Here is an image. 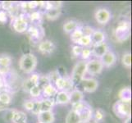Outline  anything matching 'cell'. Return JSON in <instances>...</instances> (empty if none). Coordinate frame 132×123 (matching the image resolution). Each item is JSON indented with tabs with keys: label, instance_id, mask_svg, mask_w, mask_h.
Segmentation results:
<instances>
[{
	"label": "cell",
	"instance_id": "obj_1",
	"mask_svg": "<svg viewBox=\"0 0 132 123\" xmlns=\"http://www.w3.org/2000/svg\"><path fill=\"white\" fill-rule=\"evenodd\" d=\"M37 63V58L33 53H25L19 60V67L24 73L30 74L35 70Z\"/></svg>",
	"mask_w": 132,
	"mask_h": 123
},
{
	"label": "cell",
	"instance_id": "obj_2",
	"mask_svg": "<svg viewBox=\"0 0 132 123\" xmlns=\"http://www.w3.org/2000/svg\"><path fill=\"white\" fill-rule=\"evenodd\" d=\"M115 38L117 41L120 43L127 40L130 36V23L128 21H122L119 22V24L116 27Z\"/></svg>",
	"mask_w": 132,
	"mask_h": 123
},
{
	"label": "cell",
	"instance_id": "obj_3",
	"mask_svg": "<svg viewBox=\"0 0 132 123\" xmlns=\"http://www.w3.org/2000/svg\"><path fill=\"white\" fill-rule=\"evenodd\" d=\"M86 73V62L85 61H79L74 66L71 72V80L74 85L80 84L81 80L84 79V76Z\"/></svg>",
	"mask_w": 132,
	"mask_h": 123
},
{
	"label": "cell",
	"instance_id": "obj_4",
	"mask_svg": "<svg viewBox=\"0 0 132 123\" xmlns=\"http://www.w3.org/2000/svg\"><path fill=\"white\" fill-rule=\"evenodd\" d=\"M112 110L117 117L120 118H127L130 117L131 113L130 103L122 102L121 100H118L113 105Z\"/></svg>",
	"mask_w": 132,
	"mask_h": 123
},
{
	"label": "cell",
	"instance_id": "obj_5",
	"mask_svg": "<svg viewBox=\"0 0 132 123\" xmlns=\"http://www.w3.org/2000/svg\"><path fill=\"white\" fill-rule=\"evenodd\" d=\"M26 34L30 40L33 44L40 43L45 35L44 28L41 26H29L26 30Z\"/></svg>",
	"mask_w": 132,
	"mask_h": 123
},
{
	"label": "cell",
	"instance_id": "obj_6",
	"mask_svg": "<svg viewBox=\"0 0 132 123\" xmlns=\"http://www.w3.org/2000/svg\"><path fill=\"white\" fill-rule=\"evenodd\" d=\"M12 26L13 30L17 33L26 32L29 27V20L24 14L18 15L17 17L12 18Z\"/></svg>",
	"mask_w": 132,
	"mask_h": 123
},
{
	"label": "cell",
	"instance_id": "obj_7",
	"mask_svg": "<svg viewBox=\"0 0 132 123\" xmlns=\"http://www.w3.org/2000/svg\"><path fill=\"white\" fill-rule=\"evenodd\" d=\"M103 66L99 59H92L86 62V73L91 76H96L103 71Z\"/></svg>",
	"mask_w": 132,
	"mask_h": 123
},
{
	"label": "cell",
	"instance_id": "obj_8",
	"mask_svg": "<svg viewBox=\"0 0 132 123\" xmlns=\"http://www.w3.org/2000/svg\"><path fill=\"white\" fill-rule=\"evenodd\" d=\"M54 84H55V88L60 91H65V92H68L69 90L72 89L73 88V83L71 80L70 78H65L63 76H60L54 81Z\"/></svg>",
	"mask_w": 132,
	"mask_h": 123
},
{
	"label": "cell",
	"instance_id": "obj_9",
	"mask_svg": "<svg viewBox=\"0 0 132 123\" xmlns=\"http://www.w3.org/2000/svg\"><path fill=\"white\" fill-rule=\"evenodd\" d=\"M94 17L98 23L106 25L111 20V12L106 8H99L95 12Z\"/></svg>",
	"mask_w": 132,
	"mask_h": 123
},
{
	"label": "cell",
	"instance_id": "obj_10",
	"mask_svg": "<svg viewBox=\"0 0 132 123\" xmlns=\"http://www.w3.org/2000/svg\"><path fill=\"white\" fill-rule=\"evenodd\" d=\"M39 51L41 53L44 55H50L52 54L54 50H55L56 47L55 44L49 39H45L42 40L41 42L39 44Z\"/></svg>",
	"mask_w": 132,
	"mask_h": 123
},
{
	"label": "cell",
	"instance_id": "obj_11",
	"mask_svg": "<svg viewBox=\"0 0 132 123\" xmlns=\"http://www.w3.org/2000/svg\"><path fill=\"white\" fill-rule=\"evenodd\" d=\"M80 83L84 90L87 93H93L98 87V80L94 78H84Z\"/></svg>",
	"mask_w": 132,
	"mask_h": 123
},
{
	"label": "cell",
	"instance_id": "obj_12",
	"mask_svg": "<svg viewBox=\"0 0 132 123\" xmlns=\"http://www.w3.org/2000/svg\"><path fill=\"white\" fill-rule=\"evenodd\" d=\"M12 64V58L7 54L0 55V75L7 74L10 71Z\"/></svg>",
	"mask_w": 132,
	"mask_h": 123
},
{
	"label": "cell",
	"instance_id": "obj_13",
	"mask_svg": "<svg viewBox=\"0 0 132 123\" xmlns=\"http://www.w3.org/2000/svg\"><path fill=\"white\" fill-rule=\"evenodd\" d=\"M99 60L101 61L103 67L108 68V67H112L116 63L117 56L113 52L110 51V50H108V51L105 54H104V55L101 58H100Z\"/></svg>",
	"mask_w": 132,
	"mask_h": 123
},
{
	"label": "cell",
	"instance_id": "obj_14",
	"mask_svg": "<svg viewBox=\"0 0 132 123\" xmlns=\"http://www.w3.org/2000/svg\"><path fill=\"white\" fill-rule=\"evenodd\" d=\"M108 50H109L108 45L104 42L100 44L93 46V49L91 50V52H92V54L95 58H97V59H100Z\"/></svg>",
	"mask_w": 132,
	"mask_h": 123
},
{
	"label": "cell",
	"instance_id": "obj_15",
	"mask_svg": "<svg viewBox=\"0 0 132 123\" xmlns=\"http://www.w3.org/2000/svg\"><path fill=\"white\" fill-rule=\"evenodd\" d=\"M39 76H40L37 73H33L29 77V78H27L23 82V85H22V87H23L24 90L29 92V91L30 90V89H32L34 86H35L38 84Z\"/></svg>",
	"mask_w": 132,
	"mask_h": 123
},
{
	"label": "cell",
	"instance_id": "obj_16",
	"mask_svg": "<svg viewBox=\"0 0 132 123\" xmlns=\"http://www.w3.org/2000/svg\"><path fill=\"white\" fill-rule=\"evenodd\" d=\"M93 110L88 104L85 106V108L81 111L79 115H80V123H88L91 120H92L93 117Z\"/></svg>",
	"mask_w": 132,
	"mask_h": 123
},
{
	"label": "cell",
	"instance_id": "obj_17",
	"mask_svg": "<svg viewBox=\"0 0 132 123\" xmlns=\"http://www.w3.org/2000/svg\"><path fill=\"white\" fill-rule=\"evenodd\" d=\"M38 117V122L39 123H53L55 117H54V113L53 111H47V112H41L37 115Z\"/></svg>",
	"mask_w": 132,
	"mask_h": 123
},
{
	"label": "cell",
	"instance_id": "obj_18",
	"mask_svg": "<svg viewBox=\"0 0 132 123\" xmlns=\"http://www.w3.org/2000/svg\"><path fill=\"white\" fill-rule=\"evenodd\" d=\"M91 38V42H92V45L94 46V45H98L102 43H104L105 41V34H104L102 30H94L93 34L90 36Z\"/></svg>",
	"mask_w": 132,
	"mask_h": 123
},
{
	"label": "cell",
	"instance_id": "obj_19",
	"mask_svg": "<svg viewBox=\"0 0 132 123\" xmlns=\"http://www.w3.org/2000/svg\"><path fill=\"white\" fill-rule=\"evenodd\" d=\"M84 94L79 89H73L71 93H69V103L74 104L83 101Z\"/></svg>",
	"mask_w": 132,
	"mask_h": 123
},
{
	"label": "cell",
	"instance_id": "obj_20",
	"mask_svg": "<svg viewBox=\"0 0 132 123\" xmlns=\"http://www.w3.org/2000/svg\"><path fill=\"white\" fill-rule=\"evenodd\" d=\"M57 92L58 91L55 88V86H54L53 85H52L51 83L47 85L42 90V93H43L45 99H51L54 96H56Z\"/></svg>",
	"mask_w": 132,
	"mask_h": 123
},
{
	"label": "cell",
	"instance_id": "obj_21",
	"mask_svg": "<svg viewBox=\"0 0 132 123\" xmlns=\"http://www.w3.org/2000/svg\"><path fill=\"white\" fill-rule=\"evenodd\" d=\"M119 100L122 102H126V103H130L131 101V89L130 87H125L122 88L119 94Z\"/></svg>",
	"mask_w": 132,
	"mask_h": 123
},
{
	"label": "cell",
	"instance_id": "obj_22",
	"mask_svg": "<svg viewBox=\"0 0 132 123\" xmlns=\"http://www.w3.org/2000/svg\"><path fill=\"white\" fill-rule=\"evenodd\" d=\"M29 20L34 26H41L43 15L39 11H34L30 14Z\"/></svg>",
	"mask_w": 132,
	"mask_h": 123
},
{
	"label": "cell",
	"instance_id": "obj_23",
	"mask_svg": "<svg viewBox=\"0 0 132 123\" xmlns=\"http://www.w3.org/2000/svg\"><path fill=\"white\" fill-rule=\"evenodd\" d=\"M79 27L78 22L74 21V20H69L66 21L64 24H63L62 29L63 31L67 34H71L72 31H74L76 28Z\"/></svg>",
	"mask_w": 132,
	"mask_h": 123
},
{
	"label": "cell",
	"instance_id": "obj_24",
	"mask_svg": "<svg viewBox=\"0 0 132 123\" xmlns=\"http://www.w3.org/2000/svg\"><path fill=\"white\" fill-rule=\"evenodd\" d=\"M56 103L57 104L69 103V93L65 91H59L56 94Z\"/></svg>",
	"mask_w": 132,
	"mask_h": 123
},
{
	"label": "cell",
	"instance_id": "obj_25",
	"mask_svg": "<svg viewBox=\"0 0 132 123\" xmlns=\"http://www.w3.org/2000/svg\"><path fill=\"white\" fill-rule=\"evenodd\" d=\"M62 10L61 9H50L45 11V17L49 21H55L61 16Z\"/></svg>",
	"mask_w": 132,
	"mask_h": 123
},
{
	"label": "cell",
	"instance_id": "obj_26",
	"mask_svg": "<svg viewBox=\"0 0 132 123\" xmlns=\"http://www.w3.org/2000/svg\"><path fill=\"white\" fill-rule=\"evenodd\" d=\"M41 103V112H47V111H52L53 107L54 105V100L52 99H43L40 100Z\"/></svg>",
	"mask_w": 132,
	"mask_h": 123
},
{
	"label": "cell",
	"instance_id": "obj_27",
	"mask_svg": "<svg viewBox=\"0 0 132 123\" xmlns=\"http://www.w3.org/2000/svg\"><path fill=\"white\" fill-rule=\"evenodd\" d=\"M66 123H80V118L79 113L76 112L73 110H71L67 113L66 117Z\"/></svg>",
	"mask_w": 132,
	"mask_h": 123
},
{
	"label": "cell",
	"instance_id": "obj_28",
	"mask_svg": "<svg viewBox=\"0 0 132 123\" xmlns=\"http://www.w3.org/2000/svg\"><path fill=\"white\" fill-rule=\"evenodd\" d=\"M26 120H27V117L24 112L16 110V112H14V115H13L12 121L14 123H26Z\"/></svg>",
	"mask_w": 132,
	"mask_h": 123
},
{
	"label": "cell",
	"instance_id": "obj_29",
	"mask_svg": "<svg viewBox=\"0 0 132 123\" xmlns=\"http://www.w3.org/2000/svg\"><path fill=\"white\" fill-rule=\"evenodd\" d=\"M84 35L82 30H81V27L79 26L78 28H76L74 31H72L71 33V40L73 42L74 44H78L79 40L81 39V37Z\"/></svg>",
	"mask_w": 132,
	"mask_h": 123
},
{
	"label": "cell",
	"instance_id": "obj_30",
	"mask_svg": "<svg viewBox=\"0 0 132 123\" xmlns=\"http://www.w3.org/2000/svg\"><path fill=\"white\" fill-rule=\"evenodd\" d=\"M62 6V2L61 1H48L45 2L44 8L45 11L50 9H61Z\"/></svg>",
	"mask_w": 132,
	"mask_h": 123
},
{
	"label": "cell",
	"instance_id": "obj_31",
	"mask_svg": "<svg viewBox=\"0 0 132 123\" xmlns=\"http://www.w3.org/2000/svg\"><path fill=\"white\" fill-rule=\"evenodd\" d=\"M121 63H122V65L126 68H130L131 67V53H126L122 55Z\"/></svg>",
	"mask_w": 132,
	"mask_h": 123
},
{
	"label": "cell",
	"instance_id": "obj_32",
	"mask_svg": "<svg viewBox=\"0 0 132 123\" xmlns=\"http://www.w3.org/2000/svg\"><path fill=\"white\" fill-rule=\"evenodd\" d=\"M77 44L80 47H89V46H90V45H92L90 36L83 35L82 37H81V39L79 40V42Z\"/></svg>",
	"mask_w": 132,
	"mask_h": 123
},
{
	"label": "cell",
	"instance_id": "obj_33",
	"mask_svg": "<svg viewBox=\"0 0 132 123\" xmlns=\"http://www.w3.org/2000/svg\"><path fill=\"white\" fill-rule=\"evenodd\" d=\"M12 101V97L11 95L4 92V93H1L0 94V103H2L4 105H8L9 103Z\"/></svg>",
	"mask_w": 132,
	"mask_h": 123
},
{
	"label": "cell",
	"instance_id": "obj_34",
	"mask_svg": "<svg viewBox=\"0 0 132 123\" xmlns=\"http://www.w3.org/2000/svg\"><path fill=\"white\" fill-rule=\"evenodd\" d=\"M86 105H87V103H86L85 102H84V101H81V102H79V103H74V104H72V105H71V106H72L71 110L75 111V112H77V113H80V112L85 108Z\"/></svg>",
	"mask_w": 132,
	"mask_h": 123
},
{
	"label": "cell",
	"instance_id": "obj_35",
	"mask_svg": "<svg viewBox=\"0 0 132 123\" xmlns=\"http://www.w3.org/2000/svg\"><path fill=\"white\" fill-rule=\"evenodd\" d=\"M93 116L94 117V121H101L103 120L104 117H105V112H103V109L98 108L97 110H95V112L93 113Z\"/></svg>",
	"mask_w": 132,
	"mask_h": 123
},
{
	"label": "cell",
	"instance_id": "obj_36",
	"mask_svg": "<svg viewBox=\"0 0 132 123\" xmlns=\"http://www.w3.org/2000/svg\"><path fill=\"white\" fill-rule=\"evenodd\" d=\"M30 94L31 95V97H33L35 99H37L40 96V94H41L42 93V89H40V87L36 85L35 86H34V87L32 89H30V90L29 91Z\"/></svg>",
	"mask_w": 132,
	"mask_h": 123
},
{
	"label": "cell",
	"instance_id": "obj_37",
	"mask_svg": "<svg viewBox=\"0 0 132 123\" xmlns=\"http://www.w3.org/2000/svg\"><path fill=\"white\" fill-rule=\"evenodd\" d=\"M31 112L35 115H38L39 113L41 112V103H40V100H34V106L33 109L31 110Z\"/></svg>",
	"mask_w": 132,
	"mask_h": 123
},
{
	"label": "cell",
	"instance_id": "obj_38",
	"mask_svg": "<svg viewBox=\"0 0 132 123\" xmlns=\"http://www.w3.org/2000/svg\"><path fill=\"white\" fill-rule=\"evenodd\" d=\"M91 54H92V52H91L90 48H82V51H81V53H80V57L81 58L84 60H87L89 59L91 56Z\"/></svg>",
	"mask_w": 132,
	"mask_h": 123
},
{
	"label": "cell",
	"instance_id": "obj_39",
	"mask_svg": "<svg viewBox=\"0 0 132 123\" xmlns=\"http://www.w3.org/2000/svg\"><path fill=\"white\" fill-rule=\"evenodd\" d=\"M47 76H48V80L50 81V83L52 84V82H53V83H54V81H55L58 78V77H60L61 75L58 72V71H53L52 72H50V73Z\"/></svg>",
	"mask_w": 132,
	"mask_h": 123
},
{
	"label": "cell",
	"instance_id": "obj_40",
	"mask_svg": "<svg viewBox=\"0 0 132 123\" xmlns=\"http://www.w3.org/2000/svg\"><path fill=\"white\" fill-rule=\"evenodd\" d=\"M0 3H1V7H3L4 10H6V12L10 10L15 4V3L12 1H3Z\"/></svg>",
	"mask_w": 132,
	"mask_h": 123
},
{
	"label": "cell",
	"instance_id": "obj_41",
	"mask_svg": "<svg viewBox=\"0 0 132 123\" xmlns=\"http://www.w3.org/2000/svg\"><path fill=\"white\" fill-rule=\"evenodd\" d=\"M81 30H82V32H83L84 35H88V36H91V35H92L93 32L94 31V30L89 26H81Z\"/></svg>",
	"mask_w": 132,
	"mask_h": 123
},
{
	"label": "cell",
	"instance_id": "obj_42",
	"mask_svg": "<svg viewBox=\"0 0 132 123\" xmlns=\"http://www.w3.org/2000/svg\"><path fill=\"white\" fill-rule=\"evenodd\" d=\"M82 47L79 46V45H75V46L72 47L71 48V52H72V54L75 56V57H79L80 56V53H81V51H82Z\"/></svg>",
	"mask_w": 132,
	"mask_h": 123
},
{
	"label": "cell",
	"instance_id": "obj_43",
	"mask_svg": "<svg viewBox=\"0 0 132 123\" xmlns=\"http://www.w3.org/2000/svg\"><path fill=\"white\" fill-rule=\"evenodd\" d=\"M7 13L6 11L1 10L0 11V23L1 24H5L7 21Z\"/></svg>",
	"mask_w": 132,
	"mask_h": 123
},
{
	"label": "cell",
	"instance_id": "obj_44",
	"mask_svg": "<svg viewBox=\"0 0 132 123\" xmlns=\"http://www.w3.org/2000/svg\"><path fill=\"white\" fill-rule=\"evenodd\" d=\"M23 106L27 111L31 112V110L33 109V106H34V100H26V101L24 102Z\"/></svg>",
	"mask_w": 132,
	"mask_h": 123
},
{
	"label": "cell",
	"instance_id": "obj_45",
	"mask_svg": "<svg viewBox=\"0 0 132 123\" xmlns=\"http://www.w3.org/2000/svg\"><path fill=\"white\" fill-rule=\"evenodd\" d=\"M16 112L15 109H12V110L8 111V112L7 113V115H6V120L7 121H12L13 115H14V112Z\"/></svg>",
	"mask_w": 132,
	"mask_h": 123
},
{
	"label": "cell",
	"instance_id": "obj_46",
	"mask_svg": "<svg viewBox=\"0 0 132 123\" xmlns=\"http://www.w3.org/2000/svg\"><path fill=\"white\" fill-rule=\"evenodd\" d=\"M7 105H4V104H3L2 103H0V111H2V110H3V109H5V108H7Z\"/></svg>",
	"mask_w": 132,
	"mask_h": 123
},
{
	"label": "cell",
	"instance_id": "obj_47",
	"mask_svg": "<svg viewBox=\"0 0 132 123\" xmlns=\"http://www.w3.org/2000/svg\"><path fill=\"white\" fill-rule=\"evenodd\" d=\"M124 123H131V118H130V117H127L126 119V121H125V122H124Z\"/></svg>",
	"mask_w": 132,
	"mask_h": 123
},
{
	"label": "cell",
	"instance_id": "obj_48",
	"mask_svg": "<svg viewBox=\"0 0 132 123\" xmlns=\"http://www.w3.org/2000/svg\"><path fill=\"white\" fill-rule=\"evenodd\" d=\"M3 86V80L2 79V77L0 76V88H2Z\"/></svg>",
	"mask_w": 132,
	"mask_h": 123
},
{
	"label": "cell",
	"instance_id": "obj_49",
	"mask_svg": "<svg viewBox=\"0 0 132 123\" xmlns=\"http://www.w3.org/2000/svg\"><path fill=\"white\" fill-rule=\"evenodd\" d=\"M88 123H98V122H97L96 121H94V120H91L89 122H88Z\"/></svg>",
	"mask_w": 132,
	"mask_h": 123
},
{
	"label": "cell",
	"instance_id": "obj_50",
	"mask_svg": "<svg viewBox=\"0 0 132 123\" xmlns=\"http://www.w3.org/2000/svg\"><path fill=\"white\" fill-rule=\"evenodd\" d=\"M0 9H1V3H0Z\"/></svg>",
	"mask_w": 132,
	"mask_h": 123
},
{
	"label": "cell",
	"instance_id": "obj_51",
	"mask_svg": "<svg viewBox=\"0 0 132 123\" xmlns=\"http://www.w3.org/2000/svg\"><path fill=\"white\" fill-rule=\"evenodd\" d=\"M37 123H39V122H37Z\"/></svg>",
	"mask_w": 132,
	"mask_h": 123
}]
</instances>
